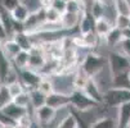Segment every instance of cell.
Instances as JSON below:
<instances>
[{"instance_id": "37", "label": "cell", "mask_w": 130, "mask_h": 128, "mask_svg": "<svg viewBox=\"0 0 130 128\" xmlns=\"http://www.w3.org/2000/svg\"><path fill=\"white\" fill-rule=\"evenodd\" d=\"M2 46H3V44H2V42H0V51H2Z\"/></svg>"}, {"instance_id": "22", "label": "cell", "mask_w": 130, "mask_h": 128, "mask_svg": "<svg viewBox=\"0 0 130 128\" xmlns=\"http://www.w3.org/2000/svg\"><path fill=\"white\" fill-rule=\"evenodd\" d=\"M10 103H13V96L8 86L2 83V86H0V110H4Z\"/></svg>"}, {"instance_id": "9", "label": "cell", "mask_w": 130, "mask_h": 128, "mask_svg": "<svg viewBox=\"0 0 130 128\" xmlns=\"http://www.w3.org/2000/svg\"><path fill=\"white\" fill-rule=\"evenodd\" d=\"M83 91L89 97H91L93 100H95L99 104H103V91L101 90L99 85L97 83V81L94 78H90L86 82V85L83 88Z\"/></svg>"}, {"instance_id": "24", "label": "cell", "mask_w": 130, "mask_h": 128, "mask_svg": "<svg viewBox=\"0 0 130 128\" xmlns=\"http://www.w3.org/2000/svg\"><path fill=\"white\" fill-rule=\"evenodd\" d=\"M113 7L116 14L130 15V3L129 0H113Z\"/></svg>"}, {"instance_id": "27", "label": "cell", "mask_w": 130, "mask_h": 128, "mask_svg": "<svg viewBox=\"0 0 130 128\" xmlns=\"http://www.w3.org/2000/svg\"><path fill=\"white\" fill-rule=\"evenodd\" d=\"M57 128H79V125H77V122H76L75 117L68 112V114L58 123Z\"/></svg>"}, {"instance_id": "26", "label": "cell", "mask_w": 130, "mask_h": 128, "mask_svg": "<svg viewBox=\"0 0 130 128\" xmlns=\"http://www.w3.org/2000/svg\"><path fill=\"white\" fill-rule=\"evenodd\" d=\"M113 26L117 27L119 30L124 31L126 28L130 27V15H121V14H116L115 17V22Z\"/></svg>"}, {"instance_id": "10", "label": "cell", "mask_w": 130, "mask_h": 128, "mask_svg": "<svg viewBox=\"0 0 130 128\" xmlns=\"http://www.w3.org/2000/svg\"><path fill=\"white\" fill-rule=\"evenodd\" d=\"M12 39L20 45V47L25 51H31V49L35 46V42L32 41V36L31 33L26 32V31H18L15 32L13 36H12Z\"/></svg>"}, {"instance_id": "21", "label": "cell", "mask_w": 130, "mask_h": 128, "mask_svg": "<svg viewBox=\"0 0 130 128\" xmlns=\"http://www.w3.org/2000/svg\"><path fill=\"white\" fill-rule=\"evenodd\" d=\"M44 15H45V22L46 23H50V24H59L61 23L62 13H59L58 10H55L52 7L44 8Z\"/></svg>"}, {"instance_id": "3", "label": "cell", "mask_w": 130, "mask_h": 128, "mask_svg": "<svg viewBox=\"0 0 130 128\" xmlns=\"http://www.w3.org/2000/svg\"><path fill=\"white\" fill-rule=\"evenodd\" d=\"M107 65L109 72L112 73V77L120 73H127L130 70V59L124 53L112 50L108 53L107 57Z\"/></svg>"}, {"instance_id": "17", "label": "cell", "mask_w": 130, "mask_h": 128, "mask_svg": "<svg viewBox=\"0 0 130 128\" xmlns=\"http://www.w3.org/2000/svg\"><path fill=\"white\" fill-rule=\"evenodd\" d=\"M2 51L5 54V55H7L9 59L13 60V59L18 55V54L22 51V49L20 47V45H18L13 39H9V40H7L5 42H3Z\"/></svg>"}, {"instance_id": "38", "label": "cell", "mask_w": 130, "mask_h": 128, "mask_svg": "<svg viewBox=\"0 0 130 128\" xmlns=\"http://www.w3.org/2000/svg\"><path fill=\"white\" fill-rule=\"evenodd\" d=\"M0 86H2V82H0Z\"/></svg>"}, {"instance_id": "32", "label": "cell", "mask_w": 130, "mask_h": 128, "mask_svg": "<svg viewBox=\"0 0 130 128\" xmlns=\"http://www.w3.org/2000/svg\"><path fill=\"white\" fill-rule=\"evenodd\" d=\"M49 7L54 8L55 10H58L59 13H64L67 8V0H50Z\"/></svg>"}, {"instance_id": "18", "label": "cell", "mask_w": 130, "mask_h": 128, "mask_svg": "<svg viewBox=\"0 0 130 128\" xmlns=\"http://www.w3.org/2000/svg\"><path fill=\"white\" fill-rule=\"evenodd\" d=\"M113 27L115 26H112V23H111L106 17H102V18H99V19L95 21V30L94 31L101 39H104Z\"/></svg>"}, {"instance_id": "5", "label": "cell", "mask_w": 130, "mask_h": 128, "mask_svg": "<svg viewBox=\"0 0 130 128\" xmlns=\"http://www.w3.org/2000/svg\"><path fill=\"white\" fill-rule=\"evenodd\" d=\"M15 69V68H14ZM18 73V78L23 83V86L26 87L27 91L38 88L39 83L43 80V74L36 70H32L30 68H25V69H15Z\"/></svg>"}, {"instance_id": "36", "label": "cell", "mask_w": 130, "mask_h": 128, "mask_svg": "<svg viewBox=\"0 0 130 128\" xmlns=\"http://www.w3.org/2000/svg\"><path fill=\"white\" fill-rule=\"evenodd\" d=\"M127 77H129V82H130V70L127 72Z\"/></svg>"}, {"instance_id": "25", "label": "cell", "mask_w": 130, "mask_h": 128, "mask_svg": "<svg viewBox=\"0 0 130 128\" xmlns=\"http://www.w3.org/2000/svg\"><path fill=\"white\" fill-rule=\"evenodd\" d=\"M13 103L17 104V105H20L22 108H28L31 106V97H30V92L26 90L23 91V92H21L20 95H17L15 97H13Z\"/></svg>"}, {"instance_id": "15", "label": "cell", "mask_w": 130, "mask_h": 128, "mask_svg": "<svg viewBox=\"0 0 130 128\" xmlns=\"http://www.w3.org/2000/svg\"><path fill=\"white\" fill-rule=\"evenodd\" d=\"M10 14H12V18H13L14 22L22 23V24H23V23L28 19V17H30L31 12H30V9H28V7H27L26 4L20 3V4L17 5V8H15Z\"/></svg>"}, {"instance_id": "6", "label": "cell", "mask_w": 130, "mask_h": 128, "mask_svg": "<svg viewBox=\"0 0 130 128\" xmlns=\"http://www.w3.org/2000/svg\"><path fill=\"white\" fill-rule=\"evenodd\" d=\"M57 115V110L48 105H44L39 109L35 110V114H34V118L36 120V124L41 128H45L48 125H50Z\"/></svg>"}, {"instance_id": "20", "label": "cell", "mask_w": 130, "mask_h": 128, "mask_svg": "<svg viewBox=\"0 0 130 128\" xmlns=\"http://www.w3.org/2000/svg\"><path fill=\"white\" fill-rule=\"evenodd\" d=\"M12 63H13V67H14L15 69H25V68H28V64H30V51L22 50V51L12 60Z\"/></svg>"}, {"instance_id": "39", "label": "cell", "mask_w": 130, "mask_h": 128, "mask_svg": "<svg viewBox=\"0 0 130 128\" xmlns=\"http://www.w3.org/2000/svg\"><path fill=\"white\" fill-rule=\"evenodd\" d=\"M129 28H130V27H129Z\"/></svg>"}, {"instance_id": "16", "label": "cell", "mask_w": 130, "mask_h": 128, "mask_svg": "<svg viewBox=\"0 0 130 128\" xmlns=\"http://www.w3.org/2000/svg\"><path fill=\"white\" fill-rule=\"evenodd\" d=\"M107 44V46L109 47H116V46H120L121 42L124 41V33L121 30H119L117 27H113L111 30V32L103 39Z\"/></svg>"}, {"instance_id": "7", "label": "cell", "mask_w": 130, "mask_h": 128, "mask_svg": "<svg viewBox=\"0 0 130 128\" xmlns=\"http://www.w3.org/2000/svg\"><path fill=\"white\" fill-rule=\"evenodd\" d=\"M46 105L58 112L59 109H63V108H67L71 105L70 95L59 92V91H54V92H52L46 96Z\"/></svg>"}, {"instance_id": "29", "label": "cell", "mask_w": 130, "mask_h": 128, "mask_svg": "<svg viewBox=\"0 0 130 128\" xmlns=\"http://www.w3.org/2000/svg\"><path fill=\"white\" fill-rule=\"evenodd\" d=\"M7 86H8V88H9V91H10V94H12L13 97H15L17 95H20L21 92L26 91V87L23 86V83L20 80H17V81H14L12 83H8Z\"/></svg>"}, {"instance_id": "14", "label": "cell", "mask_w": 130, "mask_h": 128, "mask_svg": "<svg viewBox=\"0 0 130 128\" xmlns=\"http://www.w3.org/2000/svg\"><path fill=\"white\" fill-rule=\"evenodd\" d=\"M14 69L12 59H9L3 51H0V82L5 83L10 72Z\"/></svg>"}, {"instance_id": "34", "label": "cell", "mask_w": 130, "mask_h": 128, "mask_svg": "<svg viewBox=\"0 0 130 128\" xmlns=\"http://www.w3.org/2000/svg\"><path fill=\"white\" fill-rule=\"evenodd\" d=\"M9 33H8V31L5 30V27L3 26V23L0 22V42H5L7 40H9Z\"/></svg>"}, {"instance_id": "28", "label": "cell", "mask_w": 130, "mask_h": 128, "mask_svg": "<svg viewBox=\"0 0 130 128\" xmlns=\"http://www.w3.org/2000/svg\"><path fill=\"white\" fill-rule=\"evenodd\" d=\"M38 88L41 91L43 94H45L46 96L49 95V94H52V92H54L55 91V88H54V83H53V81L50 80V78H44L43 77V80H41V82L39 83V86H38Z\"/></svg>"}, {"instance_id": "12", "label": "cell", "mask_w": 130, "mask_h": 128, "mask_svg": "<svg viewBox=\"0 0 130 128\" xmlns=\"http://www.w3.org/2000/svg\"><path fill=\"white\" fill-rule=\"evenodd\" d=\"M95 18L93 17V14L90 12H85L81 17V21L79 24V33L80 35H85L89 32H94L95 30Z\"/></svg>"}, {"instance_id": "33", "label": "cell", "mask_w": 130, "mask_h": 128, "mask_svg": "<svg viewBox=\"0 0 130 128\" xmlns=\"http://www.w3.org/2000/svg\"><path fill=\"white\" fill-rule=\"evenodd\" d=\"M120 46H121V53H124L130 59V39H124V41L121 42Z\"/></svg>"}, {"instance_id": "35", "label": "cell", "mask_w": 130, "mask_h": 128, "mask_svg": "<svg viewBox=\"0 0 130 128\" xmlns=\"http://www.w3.org/2000/svg\"><path fill=\"white\" fill-rule=\"evenodd\" d=\"M97 2H99V3L103 4L104 7H108V5H111V4L113 5V0H97Z\"/></svg>"}, {"instance_id": "30", "label": "cell", "mask_w": 130, "mask_h": 128, "mask_svg": "<svg viewBox=\"0 0 130 128\" xmlns=\"http://www.w3.org/2000/svg\"><path fill=\"white\" fill-rule=\"evenodd\" d=\"M104 8L106 7L103 4H101L99 2H97V0H95L94 5H93L91 9H90V13L93 14V17H94L95 19H99V18L104 17Z\"/></svg>"}, {"instance_id": "4", "label": "cell", "mask_w": 130, "mask_h": 128, "mask_svg": "<svg viewBox=\"0 0 130 128\" xmlns=\"http://www.w3.org/2000/svg\"><path fill=\"white\" fill-rule=\"evenodd\" d=\"M70 100H71V108L76 109V110L85 113L89 112L91 109L99 108L101 104L97 103L95 100H93L91 97H89L83 90H73L70 94Z\"/></svg>"}, {"instance_id": "31", "label": "cell", "mask_w": 130, "mask_h": 128, "mask_svg": "<svg viewBox=\"0 0 130 128\" xmlns=\"http://www.w3.org/2000/svg\"><path fill=\"white\" fill-rule=\"evenodd\" d=\"M20 3H21V0H0V7L4 8L7 12L12 13Z\"/></svg>"}, {"instance_id": "8", "label": "cell", "mask_w": 130, "mask_h": 128, "mask_svg": "<svg viewBox=\"0 0 130 128\" xmlns=\"http://www.w3.org/2000/svg\"><path fill=\"white\" fill-rule=\"evenodd\" d=\"M81 17H83V14L64 12L62 14V18H61V27H62V30L72 31V30H75V28H79Z\"/></svg>"}, {"instance_id": "11", "label": "cell", "mask_w": 130, "mask_h": 128, "mask_svg": "<svg viewBox=\"0 0 130 128\" xmlns=\"http://www.w3.org/2000/svg\"><path fill=\"white\" fill-rule=\"evenodd\" d=\"M10 119H13L14 122H20L22 118H25L26 115H28V109H26V108H22V106H20V105H17V104H14V103H10L4 110H3Z\"/></svg>"}, {"instance_id": "23", "label": "cell", "mask_w": 130, "mask_h": 128, "mask_svg": "<svg viewBox=\"0 0 130 128\" xmlns=\"http://www.w3.org/2000/svg\"><path fill=\"white\" fill-rule=\"evenodd\" d=\"M90 128H117V120L111 117H101L90 124Z\"/></svg>"}, {"instance_id": "19", "label": "cell", "mask_w": 130, "mask_h": 128, "mask_svg": "<svg viewBox=\"0 0 130 128\" xmlns=\"http://www.w3.org/2000/svg\"><path fill=\"white\" fill-rule=\"evenodd\" d=\"M30 97H31V106L32 109H39L44 105H46V95L43 94L39 88H34L30 90Z\"/></svg>"}, {"instance_id": "2", "label": "cell", "mask_w": 130, "mask_h": 128, "mask_svg": "<svg viewBox=\"0 0 130 128\" xmlns=\"http://www.w3.org/2000/svg\"><path fill=\"white\" fill-rule=\"evenodd\" d=\"M130 103V88L111 87L103 92V104L107 108H119Z\"/></svg>"}, {"instance_id": "1", "label": "cell", "mask_w": 130, "mask_h": 128, "mask_svg": "<svg viewBox=\"0 0 130 128\" xmlns=\"http://www.w3.org/2000/svg\"><path fill=\"white\" fill-rule=\"evenodd\" d=\"M80 67L90 78H95L107 67V57H103L101 54H97L90 50L84 57L83 62L80 63Z\"/></svg>"}, {"instance_id": "13", "label": "cell", "mask_w": 130, "mask_h": 128, "mask_svg": "<svg viewBox=\"0 0 130 128\" xmlns=\"http://www.w3.org/2000/svg\"><path fill=\"white\" fill-rule=\"evenodd\" d=\"M117 128H130V103L117 108Z\"/></svg>"}]
</instances>
